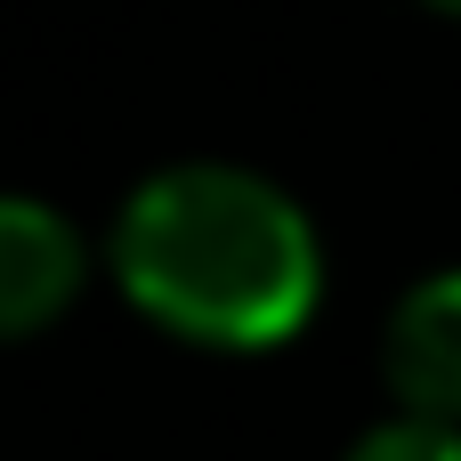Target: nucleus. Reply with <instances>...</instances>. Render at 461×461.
<instances>
[{
  "mask_svg": "<svg viewBox=\"0 0 461 461\" xmlns=\"http://www.w3.org/2000/svg\"><path fill=\"white\" fill-rule=\"evenodd\" d=\"M381 381L397 413L461 429V267L421 276L381 324Z\"/></svg>",
  "mask_w": 461,
  "mask_h": 461,
  "instance_id": "f03ea898",
  "label": "nucleus"
},
{
  "mask_svg": "<svg viewBox=\"0 0 461 461\" xmlns=\"http://www.w3.org/2000/svg\"><path fill=\"white\" fill-rule=\"evenodd\" d=\"M421 8H438V16H461V0H421Z\"/></svg>",
  "mask_w": 461,
  "mask_h": 461,
  "instance_id": "39448f33",
  "label": "nucleus"
},
{
  "mask_svg": "<svg viewBox=\"0 0 461 461\" xmlns=\"http://www.w3.org/2000/svg\"><path fill=\"white\" fill-rule=\"evenodd\" d=\"M81 276H89V251H81L73 219L32 194H8L0 203V332L8 340L49 332L81 300Z\"/></svg>",
  "mask_w": 461,
  "mask_h": 461,
  "instance_id": "7ed1b4c3",
  "label": "nucleus"
},
{
  "mask_svg": "<svg viewBox=\"0 0 461 461\" xmlns=\"http://www.w3.org/2000/svg\"><path fill=\"white\" fill-rule=\"evenodd\" d=\"M105 267L154 332L219 357L300 340L324 300L316 219L243 162H170L138 178L113 211Z\"/></svg>",
  "mask_w": 461,
  "mask_h": 461,
  "instance_id": "f257e3e1",
  "label": "nucleus"
},
{
  "mask_svg": "<svg viewBox=\"0 0 461 461\" xmlns=\"http://www.w3.org/2000/svg\"><path fill=\"white\" fill-rule=\"evenodd\" d=\"M340 461H461V429L446 421H413V413H397V421H381V429H365L357 446Z\"/></svg>",
  "mask_w": 461,
  "mask_h": 461,
  "instance_id": "20e7f679",
  "label": "nucleus"
}]
</instances>
